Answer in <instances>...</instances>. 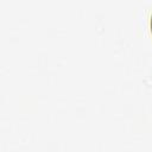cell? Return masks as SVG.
Masks as SVG:
<instances>
[{
    "mask_svg": "<svg viewBox=\"0 0 152 152\" xmlns=\"http://www.w3.org/2000/svg\"><path fill=\"white\" fill-rule=\"evenodd\" d=\"M150 27H151V34H152V14H151V21H150Z\"/></svg>",
    "mask_w": 152,
    "mask_h": 152,
    "instance_id": "cell-1",
    "label": "cell"
}]
</instances>
